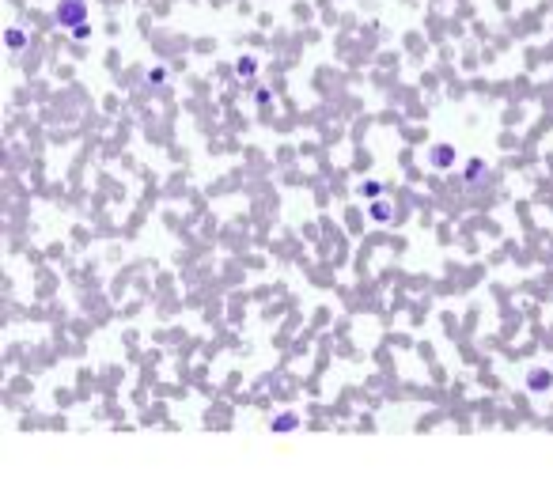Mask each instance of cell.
<instances>
[{"mask_svg": "<svg viewBox=\"0 0 553 492\" xmlns=\"http://www.w3.org/2000/svg\"><path fill=\"white\" fill-rule=\"evenodd\" d=\"M53 19H57V27H65L69 35L80 27H87V0H61L57 8H53Z\"/></svg>", "mask_w": 553, "mask_h": 492, "instance_id": "cell-1", "label": "cell"}, {"mask_svg": "<svg viewBox=\"0 0 553 492\" xmlns=\"http://www.w3.org/2000/svg\"><path fill=\"white\" fill-rule=\"evenodd\" d=\"M523 386H527L531 394L553 390V371H550V367H531V371H527V379H523Z\"/></svg>", "mask_w": 553, "mask_h": 492, "instance_id": "cell-2", "label": "cell"}, {"mask_svg": "<svg viewBox=\"0 0 553 492\" xmlns=\"http://www.w3.org/2000/svg\"><path fill=\"white\" fill-rule=\"evenodd\" d=\"M428 167H432V171H451V167H455V148H451V144H432Z\"/></svg>", "mask_w": 553, "mask_h": 492, "instance_id": "cell-3", "label": "cell"}, {"mask_svg": "<svg viewBox=\"0 0 553 492\" xmlns=\"http://www.w3.org/2000/svg\"><path fill=\"white\" fill-rule=\"evenodd\" d=\"M368 220H372V224H390V220H395V205L383 201V197L368 201Z\"/></svg>", "mask_w": 553, "mask_h": 492, "instance_id": "cell-4", "label": "cell"}, {"mask_svg": "<svg viewBox=\"0 0 553 492\" xmlns=\"http://www.w3.org/2000/svg\"><path fill=\"white\" fill-rule=\"evenodd\" d=\"M300 428V413H292V409H284V413H277L273 421H269V432H296Z\"/></svg>", "mask_w": 553, "mask_h": 492, "instance_id": "cell-5", "label": "cell"}, {"mask_svg": "<svg viewBox=\"0 0 553 492\" xmlns=\"http://www.w3.org/2000/svg\"><path fill=\"white\" fill-rule=\"evenodd\" d=\"M485 174H489V167H485V159H470L466 163V174H462V179H466V185H482L485 182Z\"/></svg>", "mask_w": 553, "mask_h": 492, "instance_id": "cell-6", "label": "cell"}, {"mask_svg": "<svg viewBox=\"0 0 553 492\" xmlns=\"http://www.w3.org/2000/svg\"><path fill=\"white\" fill-rule=\"evenodd\" d=\"M258 69H262L258 57H239L235 61V76L239 80H254V76H258Z\"/></svg>", "mask_w": 553, "mask_h": 492, "instance_id": "cell-7", "label": "cell"}, {"mask_svg": "<svg viewBox=\"0 0 553 492\" xmlns=\"http://www.w3.org/2000/svg\"><path fill=\"white\" fill-rule=\"evenodd\" d=\"M167 80H171V72H167L163 64H156V69L144 72V84H148V87H167Z\"/></svg>", "mask_w": 553, "mask_h": 492, "instance_id": "cell-8", "label": "cell"}, {"mask_svg": "<svg viewBox=\"0 0 553 492\" xmlns=\"http://www.w3.org/2000/svg\"><path fill=\"white\" fill-rule=\"evenodd\" d=\"M356 197H364V201L383 197V182H360V185H356Z\"/></svg>", "mask_w": 553, "mask_h": 492, "instance_id": "cell-9", "label": "cell"}, {"mask_svg": "<svg viewBox=\"0 0 553 492\" xmlns=\"http://www.w3.org/2000/svg\"><path fill=\"white\" fill-rule=\"evenodd\" d=\"M23 42H27L23 30H8V46H12V50H23Z\"/></svg>", "mask_w": 553, "mask_h": 492, "instance_id": "cell-10", "label": "cell"}, {"mask_svg": "<svg viewBox=\"0 0 553 492\" xmlns=\"http://www.w3.org/2000/svg\"><path fill=\"white\" fill-rule=\"evenodd\" d=\"M254 102H258V107H269V102H273V95L262 87V91H254Z\"/></svg>", "mask_w": 553, "mask_h": 492, "instance_id": "cell-11", "label": "cell"}]
</instances>
